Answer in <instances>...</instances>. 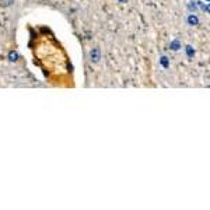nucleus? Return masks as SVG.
Listing matches in <instances>:
<instances>
[{"label":"nucleus","mask_w":210,"mask_h":210,"mask_svg":"<svg viewBox=\"0 0 210 210\" xmlns=\"http://www.w3.org/2000/svg\"><path fill=\"white\" fill-rule=\"evenodd\" d=\"M101 59V49L100 48H92L90 50V60L92 63H98Z\"/></svg>","instance_id":"1"},{"label":"nucleus","mask_w":210,"mask_h":210,"mask_svg":"<svg viewBox=\"0 0 210 210\" xmlns=\"http://www.w3.org/2000/svg\"><path fill=\"white\" fill-rule=\"evenodd\" d=\"M185 52H186V56H188V58H191V59L195 55H196V50H195V48H193L192 45H186V46H185Z\"/></svg>","instance_id":"3"},{"label":"nucleus","mask_w":210,"mask_h":210,"mask_svg":"<svg viewBox=\"0 0 210 210\" xmlns=\"http://www.w3.org/2000/svg\"><path fill=\"white\" fill-rule=\"evenodd\" d=\"M209 1H210V0H206V3H209Z\"/></svg>","instance_id":"11"},{"label":"nucleus","mask_w":210,"mask_h":210,"mask_svg":"<svg viewBox=\"0 0 210 210\" xmlns=\"http://www.w3.org/2000/svg\"><path fill=\"white\" fill-rule=\"evenodd\" d=\"M169 49L175 50V52H178L179 49H181V42L178 41V39H174V41H171V44H169Z\"/></svg>","instance_id":"4"},{"label":"nucleus","mask_w":210,"mask_h":210,"mask_svg":"<svg viewBox=\"0 0 210 210\" xmlns=\"http://www.w3.org/2000/svg\"><path fill=\"white\" fill-rule=\"evenodd\" d=\"M13 1L14 0H0V4L3 6V7H7V6H10Z\"/></svg>","instance_id":"9"},{"label":"nucleus","mask_w":210,"mask_h":210,"mask_svg":"<svg viewBox=\"0 0 210 210\" xmlns=\"http://www.w3.org/2000/svg\"><path fill=\"white\" fill-rule=\"evenodd\" d=\"M160 64L163 66L164 69H168L169 67V60H168V58L167 56H161L160 58Z\"/></svg>","instance_id":"6"},{"label":"nucleus","mask_w":210,"mask_h":210,"mask_svg":"<svg viewBox=\"0 0 210 210\" xmlns=\"http://www.w3.org/2000/svg\"><path fill=\"white\" fill-rule=\"evenodd\" d=\"M196 4L197 7H200L202 11H206V13H209V3H202V1H196Z\"/></svg>","instance_id":"7"},{"label":"nucleus","mask_w":210,"mask_h":210,"mask_svg":"<svg viewBox=\"0 0 210 210\" xmlns=\"http://www.w3.org/2000/svg\"><path fill=\"white\" fill-rule=\"evenodd\" d=\"M188 10L191 11V13H195L197 10V4L195 0H191V1H188Z\"/></svg>","instance_id":"5"},{"label":"nucleus","mask_w":210,"mask_h":210,"mask_svg":"<svg viewBox=\"0 0 210 210\" xmlns=\"http://www.w3.org/2000/svg\"><path fill=\"white\" fill-rule=\"evenodd\" d=\"M186 23L191 27H196V25H199V17L195 13H189L186 17Z\"/></svg>","instance_id":"2"},{"label":"nucleus","mask_w":210,"mask_h":210,"mask_svg":"<svg viewBox=\"0 0 210 210\" xmlns=\"http://www.w3.org/2000/svg\"><path fill=\"white\" fill-rule=\"evenodd\" d=\"M17 59H18V53H17L16 50H11L9 53V60L10 62H16Z\"/></svg>","instance_id":"8"},{"label":"nucleus","mask_w":210,"mask_h":210,"mask_svg":"<svg viewBox=\"0 0 210 210\" xmlns=\"http://www.w3.org/2000/svg\"><path fill=\"white\" fill-rule=\"evenodd\" d=\"M119 3H128V0H118Z\"/></svg>","instance_id":"10"}]
</instances>
